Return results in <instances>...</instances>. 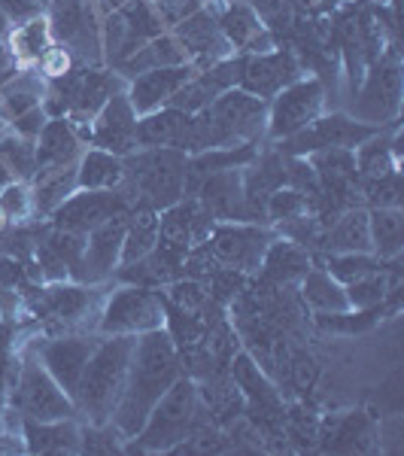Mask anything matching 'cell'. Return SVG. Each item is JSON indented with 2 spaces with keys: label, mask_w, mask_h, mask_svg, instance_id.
I'll return each instance as SVG.
<instances>
[{
  "label": "cell",
  "mask_w": 404,
  "mask_h": 456,
  "mask_svg": "<svg viewBox=\"0 0 404 456\" xmlns=\"http://www.w3.org/2000/svg\"><path fill=\"white\" fill-rule=\"evenodd\" d=\"M180 374L182 353L176 347L174 335L167 332V326L134 338L128 380H125L122 399L116 404L113 420H109L125 441H131L143 429L149 411L156 408V402L171 389V384Z\"/></svg>",
  "instance_id": "cell-1"
},
{
  "label": "cell",
  "mask_w": 404,
  "mask_h": 456,
  "mask_svg": "<svg viewBox=\"0 0 404 456\" xmlns=\"http://www.w3.org/2000/svg\"><path fill=\"white\" fill-rule=\"evenodd\" d=\"M137 335H101L94 344L92 356L85 362V371L79 378L77 395V414L85 423L101 426L109 423L116 414V404L122 399L125 380H128L131 353H134Z\"/></svg>",
  "instance_id": "cell-2"
},
{
  "label": "cell",
  "mask_w": 404,
  "mask_h": 456,
  "mask_svg": "<svg viewBox=\"0 0 404 456\" xmlns=\"http://www.w3.org/2000/svg\"><path fill=\"white\" fill-rule=\"evenodd\" d=\"M189 156L180 150H141L125 156L122 195L128 208L165 210L186 198Z\"/></svg>",
  "instance_id": "cell-3"
},
{
  "label": "cell",
  "mask_w": 404,
  "mask_h": 456,
  "mask_svg": "<svg viewBox=\"0 0 404 456\" xmlns=\"http://www.w3.org/2000/svg\"><path fill=\"white\" fill-rule=\"evenodd\" d=\"M201 411V389L189 374H180L174 380L171 389L156 402V408L149 411L143 429L137 432L134 447L146 453H167L176 444H182L192 436V426Z\"/></svg>",
  "instance_id": "cell-4"
},
{
  "label": "cell",
  "mask_w": 404,
  "mask_h": 456,
  "mask_svg": "<svg viewBox=\"0 0 404 456\" xmlns=\"http://www.w3.org/2000/svg\"><path fill=\"white\" fill-rule=\"evenodd\" d=\"M167 301L161 289L149 286H119L101 311L98 335H143L167 326Z\"/></svg>",
  "instance_id": "cell-5"
},
{
  "label": "cell",
  "mask_w": 404,
  "mask_h": 456,
  "mask_svg": "<svg viewBox=\"0 0 404 456\" xmlns=\"http://www.w3.org/2000/svg\"><path fill=\"white\" fill-rule=\"evenodd\" d=\"M326 110V86L317 77H298L295 83L274 94L268 101V116H264V137L274 143L298 134Z\"/></svg>",
  "instance_id": "cell-6"
},
{
  "label": "cell",
  "mask_w": 404,
  "mask_h": 456,
  "mask_svg": "<svg viewBox=\"0 0 404 456\" xmlns=\"http://www.w3.org/2000/svg\"><path fill=\"white\" fill-rule=\"evenodd\" d=\"M401 110V64L395 53H384L374 58L368 73L362 79V88L356 92L352 119L384 128L389 122H399Z\"/></svg>",
  "instance_id": "cell-7"
},
{
  "label": "cell",
  "mask_w": 404,
  "mask_h": 456,
  "mask_svg": "<svg viewBox=\"0 0 404 456\" xmlns=\"http://www.w3.org/2000/svg\"><path fill=\"white\" fill-rule=\"evenodd\" d=\"M12 402H16L21 420H68V417H77V404L58 387L53 374L43 369L36 356L19 365Z\"/></svg>",
  "instance_id": "cell-8"
},
{
  "label": "cell",
  "mask_w": 404,
  "mask_h": 456,
  "mask_svg": "<svg viewBox=\"0 0 404 456\" xmlns=\"http://www.w3.org/2000/svg\"><path fill=\"white\" fill-rule=\"evenodd\" d=\"M274 232L262 223H216L207 238V249L219 268H231L244 277L259 274Z\"/></svg>",
  "instance_id": "cell-9"
},
{
  "label": "cell",
  "mask_w": 404,
  "mask_h": 456,
  "mask_svg": "<svg viewBox=\"0 0 404 456\" xmlns=\"http://www.w3.org/2000/svg\"><path fill=\"white\" fill-rule=\"evenodd\" d=\"M377 131L374 125H365L359 119H352L347 113H332V116H317L307 128H301L298 134L286 137V141L277 143V152L283 156H295L304 159L317 150H328V146H341V150H359L365 141H371Z\"/></svg>",
  "instance_id": "cell-10"
},
{
  "label": "cell",
  "mask_w": 404,
  "mask_h": 456,
  "mask_svg": "<svg viewBox=\"0 0 404 456\" xmlns=\"http://www.w3.org/2000/svg\"><path fill=\"white\" fill-rule=\"evenodd\" d=\"M137 119H141V116L134 113L128 94L119 92L98 110V116H94L92 122H88L85 141L92 146H98V150H107V152H113V156L125 159L128 152L141 150V143H137Z\"/></svg>",
  "instance_id": "cell-11"
},
{
  "label": "cell",
  "mask_w": 404,
  "mask_h": 456,
  "mask_svg": "<svg viewBox=\"0 0 404 456\" xmlns=\"http://www.w3.org/2000/svg\"><path fill=\"white\" fill-rule=\"evenodd\" d=\"M301 77V64L289 49H271L262 55H240V79L238 88L271 101L280 88L295 83Z\"/></svg>",
  "instance_id": "cell-12"
},
{
  "label": "cell",
  "mask_w": 404,
  "mask_h": 456,
  "mask_svg": "<svg viewBox=\"0 0 404 456\" xmlns=\"http://www.w3.org/2000/svg\"><path fill=\"white\" fill-rule=\"evenodd\" d=\"M122 238H125V213L122 216L107 219L104 225L92 228L85 234L83 262H79L77 281L85 286H98L104 281H113L116 268L122 262Z\"/></svg>",
  "instance_id": "cell-13"
},
{
  "label": "cell",
  "mask_w": 404,
  "mask_h": 456,
  "mask_svg": "<svg viewBox=\"0 0 404 456\" xmlns=\"http://www.w3.org/2000/svg\"><path fill=\"white\" fill-rule=\"evenodd\" d=\"M98 338L101 335H61V338L43 341L40 350H36V359L43 362V369L53 374L58 380V387H61L70 399L77 395L79 378H83L85 362H88V356H92Z\"/></svg>",
  "instance_id": "cell-14"
},
{
  "label": "cell",
  "mask_w": 404,
  "mask_h": 456,
  "mask_svg": "<svg viewBox=\"0 0 404 456\" xmlns=\"http://www.w3.org/2000/svg\"><path fill=\"white\" fill-rule=\"evenodd\" d=\"M128 210L131 208L125 201L122 189H116V192H85V189H77L49 219H53V225L88 234L92 228L104 225L107 219L122 216Z\"/></svg>",
  "instance_id": "cell-15"
},
{
  "label": "cell",
  "mask_w": 404,
  "mask_h": 456,
  "mask_svg": "<svg viewBox=\"0 0 404 456\" xmlns=\"http://www.w3.org/2000/svg\"><path fill=\"white\" fill-rule=\"evenodd\" d=\"M171 31L180 37V43L189 53V61H192L198 70L207 68L213 61H222V58L234 55L229 40H225V34H222V28H219L216 12L207 10V6L195 10L192 16H186L180 25H174Z\"/></svg>",
  "instance_id": "cell-16"
},
{
  "label": "cell",
  "mask_w": 404,
  "mask_h": 456,
  "mask_svg": "<svg viewBox=\"0 0 404 456\" xmlns=\"http://www.w3.org/2000/svg\"><path fill=\"white\" fill-rule=\"evenodd\" d=\"M198 201L210 213L216 223H249L246 210V192H244V167H231V171H216L201 180L195 189Z\"/></svg>",
  "instance_id": "cell-17"
},
{
  "label": "cell",
  "mask_w": 404,
  "mask_h": 456,
  "mask_svg": "<svg viewBox=\"0 0 404 456\" xmlns=\"http://www.w3.org/2000/svg\"><path fill=\"white\" fill-rule=\"evenodd\" d=\"M128 88V79L122 73H116L113 68H98V64H85L83 77H79L77 88V101H73L70 113L64 116L73 128H88V122L98 116V110L107 104L113 94H119Z\"/></svg>",
  "instance_id": "cell-18"
},
{
  "label": "cell",
  "mask_w": 404,
  "mask_h": 456,
  "mask_svg": "<svg viewBox=\"0 0 404 456\" xmlns=\"http://www.w3.org/2000/svg\"><path fill=\"white\" fill-rule=\"evenodd\" d=\"M195 70H198L195 64H182V68H156V70L137 73L134 79H128L125 94H128V101L137 116L156 113V110L171 104L174 92L186 83Z\"/></svg>",
  "instance_id": "cell-19"
},
{
  "label": "cell",
  "mask_w": 404,
  "mask_h": 456,
  "mask_svg": "<svg viewBox=\"0 0 404 456\" xmlns=\"http://www.w3.org/2000/svg\"><path fill=\"white\" fill-rule=\"evenodd\" d=\"M34 150H36L34 176L49 174V171H58V167L77 165L79 156H83V137H79V131L73 128L64 116H53V119L43 125L40 137L34 141Z\"/></svg>",
  "instance_id": "cell-20"
},
{
  "label": "cell",
  "mask_w": 404,
  "mask_h": 456,
  "mask_svg": "<svg viewBox=\"0 0 404 456\" xmlns=\"http://www.w3.org/2000/svg\"><path fill=\"white\" fill-rule=\"evenodd\" d=\"M219 28H222L225 40H229L231 53L238 55H262V53H271L274 46V40H271V31L264 28V21L259 19V12L253 10L249 4H240V0H234V4L225 6L222 12H219Z\"/></svg>",
  "instance_id": "cell-21"
},
{
  "label": "cell",
  "mask_w": 404,
  "mask_h": 456,
  "mask_svg": "<svg viewBox=\"0 0 404 456\" xmlns=\"http://www.w3.org/2000/svg\"><path fill=\"white\" fill-rule=\"evenodd\" d=\"M137 143L146 150H192V116L174 107H161L137 119Z\"/></svg>",
  "instance_id": "cell-22"
},
{
  "label": "cell",
  "mask_w": 404,
  "mask_h": 456,
  "mask_svg": "<svg viewBox=\"0 0 404 456\" xmlns=\"http://www.w3.org/2000/svg\"><path fill=\"white\" fill-rule=\"evenodd\" d=\"M317 247L322 253H374L371 228H368V208H365V204L343 208L332 223L319 232Z\"/></svg>",
  "instance_id": "cell-23"
},
{
  "label": "cell",
  "mask_w": 404,
  "mask_h": 456,
  "mask_svg": "<svg viewBox=\"0 0 404 456\" xmlns=\"http://www.w3.org/2000/svg\"><path fill=\"white\" fill-rule=\"evenodd\" d=\"M311 268H313L311 249L280 234V238L271 240L268 253H264V259H262L259 274L268 283H274V286H280V289H283V286H298L301 277H304Z\"/></svg>",
  "instance_id": "cell-24"
},
{
  "label": "cell",
  "mask_w": 404,
  "mask_h": 456,
  "mask_svg": "<svg viewBox=\"0 0 404 456\" xmlns=\"http://www.w3.org/2000/svg\"><path fill=\"white\" fill-rule=\"evenodd\" d=\"M92 289L79 281H58V283H49L46 289L40 292V314H46V320H55L61 326H77L83 322L88 311H92Z\"/></svg>",
  "instance_id": "cell-25"
},
{
  "label": "cell",
  "mask_w": 404,
  "mask_h": 456,
  "mask_svg": "<svg viewBox=\"0 0 404 456\" xmlns=\"http://www.w3.org/2000/svg\"><path fill=\"white\" fill-rule=\"evenodd\" d=\"M231 387L240 393L249 408H274L280 402L274 380L268 378V371L259 365V359H253L246 350H238L231 356Z\"/></svg>",
  "instance_id": "cell-26"
},
{
  "label": "cell",
  "mask_w": 404,
  "mask_h": 456,
  "mask_svg": "<svg viewBox=\"0 0 404 456\" xmlns=\"http://www.w3.org/2000/svg\"><path fill=\"white\" fill-rule=\"evenodd\" d=\"M125 183V159L98 146H88L77 161V189L85 192H116Z\"/></svg>",
  "instance_id": "cell-27"
},
{
  "label": "cell",
  "mask_w": 404,
  "mask_h": 456,
  "mask_svg": "<svg viewBox=\"0 0 404 456\" xmlns=\"http://www.w3.org/2000/svg\"><path fill=\"white\" fill-rule=\"evenodd\" d=\"M77 417L68 420H25V451L31 453H79Z\"/></svg>",
  "instance_id": "cell-28"
},
{
  "label": "cell",
  "mask_w": 404,
  "mask_h": 456,
  "mask_svg": "<svg viewBox=\"0 0 404 456\" xmlns=\"http://www.w3.org/2000/svg\"><path fill=\"white\" fill-rule=\"evenodd\" d=\"M55 43L53 28H49L46 12H36V16L19 19L16 25L10 28V37H6V46L12 49V55L19 58L21 68H36L46 49Z\"/></svg>",
  "instance_id": "cell-29"
},
{
  "label": "cell",
  "mask_w": 404,
  "mask_h": 456,
  "mask_svg": "<svg viewBox=\"0 0 404 456\" xmlns=\"http://www.w3.org/2000/svg\"><path fill=\"white\" fill-rule=\"evenodd\" d=\"M301 301L311 307L313 314H341L350 311V301H347V289L343 283H337L332 274H328L322 265H313L298 283Z\"/></svg>",
  "instance_id": "cell-30"
},
{
  "label": "cell",
  "mask_w": 404,
  "mask_h": 456,
  "mask_svg": "<svg viewBox=\"0 0 404 456\" xmlns=\"http://www.w3.org/2000/svg\"><path fill=\"white\" fill-rule=\"evenodd\" d=\"M46 88H49V79L36 68H25L12 83H6L0 88V107H4L6 122L28 113V110H34V107H43Z\"/></svg>",
  "instance_id": "cell-31"
},
{
  "label": "cell",
  "mask_w": 404,
  "mask_h": 456,
  "mask_svg": "<svg viewBox=\"0 0 404 456\" xmlns=\"http://www.w3.org/2000/svg\"><path fill=\"white\" fill-rule=\"evenodd\" d=\"M158 244V210L131 208L125 213V238H122V262H137L149 256Z\"/></svg>",
  "instance_id": "cell-32"
},
{
  "label": "cell",
  "mask_w": 404,
  "mask_h": 456,
  "mask_svg": "<svg viewBox=\"0 0 404 456\" xmlns=\"http://www.w3.org/2000/svg\"><path fill=\"white\" fill-rule=\"evenodd\" d=\"M371 228V249L384 262H392L401 256L404 247V216L401 208H368Z\"/></svg>",
  "instance_id": "cell-33"
},
{
  "label": "cell",
  "mask_w": 404,
  "mask_h": 456,
  "mask_svg": "<svg viewBox=\"0 0 404 456\" xmlns=\"http://www.w3.org/2000/svg\"><path fill=\"white\" fill-rule=\"evenodd\" d=\"M31 189H34L36 216H53V213L77 192V165L58 167V171H49V174H36L31 180Z\"/></svg>",
  "instance_id": "cell-34"
},
{
  "label": "cell",
  "mask_w": 404,
  "mask_h": 456,
  "mask_svg": "<svg viewBox=\"0 0 404 456\" xmlns=\"http://www.w3.org/2000/svg\"><path fill=\"white\" fill-rule=\"evenodd\" d=\"M389 262H384L374 253H326L322 256V268L343 286L352 281H362V277H368V274H377Z\"/></svg>",
  "instance_id": "cell-35"
},
{
  "label": "cell",
  "mask_w": 404,
  "mask_h": 456,
  "mask_svg": "<svg viewBox=\"0 0 404 456\" xmlns=\"http://www.w3.org/2000/svg\"><path fill=\"white\" fill-rule=\"evenodd\" d=\"M307 213H313L311 195H304L295 186H280L264 198V223H271V225L292 223V219H301V216H307Z\"/></svg>",
  "instance_id": "cell-36"
},
{
  "label": "cell",
  "mask_w": 404,
  "mask_h": 456,
  "mask_svg": "<svg viewBox=\"0 0 404 456\" xmlns=\"http://www.w3.org/2000/svg\"><path fill=\"white\" fill-rule=\"evenodd\" d=\"M161 296H165L167 307H174L176 314H189V316H198L213 301L207 283L195 281V277H186V274H180L176 281L167 283Z\"/></svg>",
  "instance_id": "cell-37"
},
{
  "label": "cell",
  "mask_w": 404,
  "mask_h": 456,
  "mask_svg": "<svg viewBox=\"0 0 404 456\" xmlns=\"http://www.w3.org/2000/svg\"><path fill=\"white\" fill-rule=\"evenodd\" d=\"M392 262H389V265H392ZM389 265L384 271H377V274H368V277H362V281H352V283L343 286V289H347V301H350L352 311H371V307L384 305L386 296L395 289V283H399V277H392V281H389V274H386Z\"/></svg>",
  "instance_id": "cell-38"
},
{
  "label": "cell",
  "mask_w": 404,
  "mask_h": 456,
  "mask_svg": "<svg viewBox=\"0 0 404 456\" xmlns=\"http://www.w3.org/2000/svg\"><path fill=\"white\" fill-rule=\"evenodd\" d=\"M0 159L6 161V167H10L16 180L31 183V176H34V159H36L34 141H25V137L12 134V131L6 128L4 134H0Z\"/></svg>",
  "instance_id": "cell-39"
},
{
  "label": "cell",
  "mask_w": 404,
  "mask_h": 456,
  "mask_svg": "<svg viewBox=\"0 0 404 456\" xmlns=\"http://www.w3.org/2000/svg\"><path fill=\"white\" fill-rule=\"evenodd\" d=\"M0 210H4L10 225H25L28 219L36 216L34 189L25 180H12L6 189H0Z\"/></svg>",
  "instance_id": "cell-40"
},
{
  "label": "cell",
  "mask_w": 404,
  "mask_h": 456,
  "mask_svg": "<svg viewBox=\"0 0 404 456\" xmlns=\"http://www.w3.org/2000/svg\"><path fill=\"white\" fill-rule=\"evenodd\" d=\"M359 195L365 208H401V174H386L377 180H359Z\"/></svg>",
  "instance_id": "cell-41"
},
{
  "label": "cell",
  "mask_w": 404,
  "mask_h": 456,
  "mask_svg": "<svg viewBox=\"0 0 404 456\" xmlns=\"http://www.w3.org/2000/svg\"><path fill=\"white\" fill-rule=\"evenodd\" d=\"M122 444L125 438L116 432L113 423H101V426L85 423L83 432H79V451L83 453H119Z\"/></svg>",
  "instance_id": "cell-42"
},
{
  "label": "cell",
  "mask_w": 404,
  "mask_h": 456,
  "mask_svg": "<svg viewBox=\"0 0 404 456\" xmlns=\"http://www.w3.org/2000/svg\"><path fill=\"white\" fill-rule=\"evenodd\" d=\"M317 374H319V365L313 359V353L307 350H295L292 356H286V378L289 384L298 389V393H311L313 384H317Z\"/></svg>",
  "instance_id": "cell-43"
},
{
  "label": "cell",
  "mask_w": 404,
  "mask_h": 456,
  "mask_svg": "<svg viewBox=\"0 0 404 456\" xmlns=\"http://www.w3.org/2000/svg\"><path fill=\"white\" fill-rule=\"evenodd\" d=\"M73 68H77V58H73L70 49L61 46V43H53V46L46 49V55L36 61V70H40L46 79L64 77V73H70Z\"/></svg>",
  "instance_id": "cell-44"
},
{
  "label": "cell",
  "mask_w": 404,
  "mask_h": 456,
  "mask_svg": "<svg viewBox=\"0 0 404 456\" xmlns=\"http://www.w3.org/2000/svg\"><path fill=\"white\" fill-rule=\"evenodd\" d=\"M152 6H156V12L161 16V21L167 25V31H171L174 25H180L186 16H192L195 10H201L204 0H149Z\"/></svg>",
  "instance_id": "cell-45"
},
{
  "label": "cell",
  "mask_w": 404,
  "mask_h": 456,
  "mask_svg": "<svg viewBox=\"0 0 404 456\" xmlns=\"http://www.w3.org/2000/svg\"><path fill=\"white\" fill-rule=\"evenodd\" d=\"M49 119H53V116L46 113V107H34V110H28V113L16 116V119H10V131L19 137H25V141H36L40 131H43V125H46Z\"/></svg>",
  "instance_id": "cell-46"
},
{
  "label": "cell",
  "mask_w": 404,
  "mask_h": 456,
  "mask_svg": "<svg viewBox=\"0 0 404 456\" xmlns=\"http://www.w3.org/2000/svg\"><path fill=\"white\" fill-rule=\"evenodd\" d=\"M49 0H0V10L10 19H28L36 12H46Z\"/></svg>",
  "instance_id": "cell-47"
},
{
  "label": "cell",
  "mask_w": 404,
  "mask_h": 456,
  "mask_svg": "<svg viewBox=\"0 0 404 456\" xmlns=\"http://www.w3.org/2000/svg\"><path fill=\"white\" fill-rule=\"evenodd\" d=\"M21 283V265L10 256H0V296L12 292Z\"/></svg>",
  "instance_id": "cell-48"
},
{
  "label": "cell",
  "mask_w": 404,
  "mask_h": 456,
  "mask_svg": "<svg viewBox=\"0 0 404 456\" xmlns=\"http://www.w3.org/2000/svg\"><path fill=\"white\" fill-rule=\"evenodd\" d=\"M25 70L19 64V58L12 55L10 46H0V88H4L6 83H12V79L19 77V73Z\"/></svg>",
  "instance_id": "cell-49"
},
{
  "label": "cell",
  "mask_w": 404,
  "mask_h": 456,
  "mask_svg": "<svg viewBox=\"0 0 404 456\" xmlns=\"http://www.w3.org/2000/svg\"><path fill=\"white\" fill-rule=\"evenodd\" d=\"M10 28H12V19L0 10V46H6V37H10Z\"/></svg>",
  "instance_id": "cell-50"
},
{
  "label": "cell",
  "mask_w": 404,
  "mask_h": 456,
  "mask_svg": "<svg viewBox=\"0 0 404 456\" xmlns=\"http://www.w3.org/2000/svg\"><path fill=\"white\" fill-rule=\"evenodd\" d=\"M12 180H16V176H12V171H10V167H6V161L0 159V189H6Z\"/></svg>",
  "instance_id": "cell-51"
},
{
  "label": "cell",
  "mask_w": 404,
  "mask_h": 456,
  "mask_svg": "<svg viewBox=\"0 0 404 456\" xmlns=\"http://www.w3.org/2000/svg\"><path fill=\"white\" fill-rule=\"evenodd\" d=\"M6 128H10V122H6V116H4V107H0V134H4Z\"/></svg>",
  "instance_id": "cell-52"
},
{
  "label": "cell",
  "mask_w": 404,
  "mask_h": 456,
  "mask_svg": "<svg viewBox=\"0 0 404 456\" xmlns=\"http://www.w3.org/2000/svg\"><path fill=\"white\" fill-rule=\"evenodd\" d=\"M6 225H10V223H6V216H4V210H0V234H4V232H6Z\"/></svg>",
  "instance_id": "cell-53"
},
{
  "label": "cell",
  "mask_w": 404,
  "mask_h": 456,
  "mask_svg": "<svg viewBox=\"0 0 404 456\" xmlns=\"http://www.w3.org/2000/svg\"><path fill=\"white\" fill-rule=\"evenodd\" d=\"M0 322H4V316H0Z\"/></svg>",
  "instance_id": "cell-54"
}]
</instances>
